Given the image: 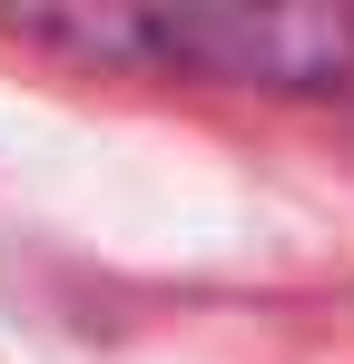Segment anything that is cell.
Listing matches in <instances>:
<instances>
[{"mask_svg":"<svg viewBox=\"0 0 354 364\" xmlns=\"http://www.w3.org/2000/svg\"><path fill=\"white\" fill-rule=\"evenodd\" d=\"M20 50L207 89H345L354 10H246V0H99V10H0Z\"/></svg>","mask_w":354,"mask_h":364,"instance_id":"obj_1","label":"cell"}]
</instances>
